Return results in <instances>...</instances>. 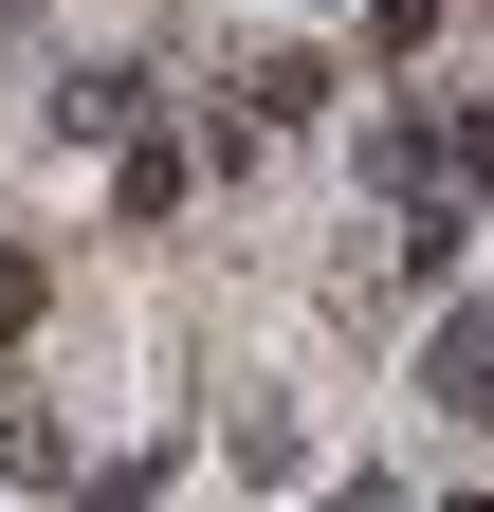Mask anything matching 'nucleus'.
<instances>
[{
	"label": "nucleus",
	"instance_id": "1",
	"mask_svg": "<svg viewBox=\"0 0 494 512\" xmlns=\"http://www.w3.org/2000/svg\"><path fill=\"white\" fill-rule=\"evenodd\" d=\"M440 403H458V421H494V330H440Z\"/></svg>",
	"mask_w": 494,
	"mask_h": 512
}]
</instances>
